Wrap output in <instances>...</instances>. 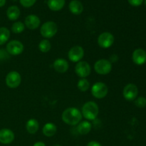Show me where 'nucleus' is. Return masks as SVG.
Here are the masks:
<instances>
[{"label":"nucleus","mask_w":146,"mask_h":146,"mask_svg":"<svg viewBox=\"0 0 146 146\" xmlns=\"http://www.w3.org/2000/svg\"><path fill=\"white\" fill-rule=\"evenodd\" d=\"M81 112L76 107H69L64 111L61 114V119L66 124L69 125H76L82 120Z\"/></svg>","instance_id":"f257e3e1"},{"label":"nucleus","mask_w":146,"mask_h":146,"mask_svg":"<svg viewBox=\"0 0 146 146\" xmlns=\"http://www.w3.org/2000/svg\"><path fill=\"white\" fill-rule=\"evenodd\" d=\"M81 114L87 121H94L99 113V107L94 101H87L84 104L81 109Z\"/></svg>","instance_id":"f03ea898"},{"label":"nucleus","mask_w":146,"mask_h":146,"mask_svg":"<svg viewBox=\"0 0 146 146\" xmlns=\"http://www.w3.org/2000/svg\"><path fill=\"white\" fill-rule=\"evenodd\" d=\"M58 31V26L54 21H48L44 23L40 28L41 35L46 39L54 37Z\"/></svg>","instance_id":"7ed1b4c3"},{"label":"nucleus","mask_w":146,"mask_h":146,"mask_svg":"<svg viewBox=\"0 0 146 146\" xmlns=\"http://www.w3.org/2000/svg\"><path fill=\"white\" fill-rule=\"evenodd\" d=\"M94 68L96 72L99 75H107L112 71V64L109 60L101 58L96 61Z\"/></svg>","instance_id":"20e7f679"},{"label":"nucleus","mask_w":146,"mask_h":146,"mask_svg":"<svg viewBox=\"0 0 146 146\" xmlns=\"http://www.w3.org/2000/svg\"><path fill=\"white\" fill-rule=\"evenodd\" d=\"M108 88L104 82H96L91 87V94L97 99H102L107 96Z\"/></svg>","instance_id":"39448f33"},{"label":"nucleus","mask_w":146,"mask_h":146,"mask_svg":"<svg viewBox=\"0 0 146 146\" xmlns=\"http://www.w3.org/2000/svg\"><path fill=\"white\" fill-rule=\"evenodd\" d=\"M6 85L10 88H17L21 83V76L18 71H12L8 73L5 78Z\"/></svg>","instance_id":"423d86ee"},{"label":"nucleus","mask_w":146,"mask_h":146,"mask_svg":"<svg viewBox=\"0 0 146 146\" xmlns=\"http://www.w3.org/2000/svg\"><path fill=\"white\" fill-rule=\"evenodd\" d=\"M114 36L108 31H104L101 33L98 37V44L101 48H108L113 46L114 43Z\"/></svg>","instance_id":"0eeeda50"},{"label":"nucleus","mask_w":146,"mask_h":146,"mask_svg":"<svg viewBox=\"0 0 146 146\" xmlns=\"http://www.w3.org/2000/svg\"><path fill=\"white\" fill-rule=\"evenodd\" d=\"M24 44L18 40H11L6 46V51L9 55L18 56L24 51Z\"/></svg>","instance_id":"6e6552de"},{"label":"nucleus","mask_w":146,"mask_h":146,"mask_svg":"<svg viewBox=\"0 0 146 146\" xmlns=\"http://www.w3.org/2000/svg\"><path fill=\"white\" fill-rule=\"evenodd\" d=\"M84 49L79 45H76L71 47L68 52V58L71 62L78 63L81 61L84 56Z\"/></svg>","instance_id":"1a4fd4ad"},{"label":"nucleus","mask_w":146,"mask_h":146,"mask_svg":"<svg viewBox=\"0 0 146 146\" xmlns=\"http://www.w3.org/2000/svg\"><path fill=\"white\" fill-rule=\"evenodd\" d=\"M75 73L81 78H86L91 74V66L86 61H79L75 66Z\"/></svg>","instance_id":"9d476101"},{"label":"nucleus","mask_w":146,"mask_h":146,"mask_svg":"<svg viewBox=\"0 0 146 146\" xmlns=\"http://www.w3.org/2000/svg\"><path fill=\"white\" fill-rule=\"evenodd\" d=\"M138 94V88L135 84H128L125 86L123 90V96L124 98L128 101H134Z\"/></svg>","instance_id":"9b49d317"},{"label":"nucleus","mask_w":146,"mask_h":146,"mask_svg":"<svg viewBox=\"0 0 146 146\" xmlns=\"http://www.w3.org/2000/svg\"><path fill=\"white\" fill-rule=\"evenodd\" d=\"M24 25L30 30H35L39 27L41 24V20L38 16L35 14H30L25 18Z\"/></svg>","instance_id":"f8f14e48"},{"label":"nucleus","mask_w":146,"mask_h":146,"mask_svg":"<svg viewBox=\"0 0 146 146\" xmlns=\"http://www.w3.org/2000/svg\"><path fill=\"white\" fill-rule=\"evenodd\" d=\"M15 135L14 132L9 128L0 130V143L4 145H8L14 141Z\"/></svg>","instance_id":"ddd939ff"},{"label":"nucleus","mask_w":146,"mask_h":146,"mask_svg":"<svg viewBox=\"0 0 146 146\" xmlns=\"http://www.w3.org/2000/svg\"><path fill=\"white\" fill-rule=\"evenodd\" d=\"M132 59L136 65H143L146 62V51L143 48H137L133 52Z\"/></svg>","instance_id":"4468645a"},{"label":"nucleus","mask_w":146,"mask_h":146,"mask_svg":"<svg viewBox=\"0 0 146 146\" xmlns=\"http://www.w3.org/2000/svg\"><path fill=\"white\" fill-rule=\"evenodd\" d=\"M53 67L56 72L59 74H64L68 70L69 64L64 58H57L54 61Z\"/></svg>","instance_id":"2eb2a0df"},{"label":"nucleus","mask_w":146,"mask_h":146,"mask_svg":"<svg viewBox=\"0 0 146 146\" xmlns=\"http://www.w3.org/2000/svg\"><path fill=\"white\" fill-rule=\"evenodd\" d=\"M70 11L74 15H79L84 11V6L79 0H72L68 5Z\"/></svg>","instance_id":"dca6fc26"},{"label":"nucleus","mask_w":146,"mask_h":146,"mask_svg":"<svg viewBox=\"0 0 146 146\" xmlns=\"http://www.w3.org/2000/svg\"><path fill=\"white\" fill-rule=\"evenodd\" d=\"M57 127L53 123H46L43 126L42 133L46 137H52L56 133Z\"/></svg>","instance_id":"f3484780"},{"label":"nucleus","mask_w":146,"mask_h":146,"mask_svg":"<svg viewBox=\"0 0 146 146\" xmlns=\"http://www.w3.org/2000/svg\"><path fill=\"white\" fill-rule=\"evenodd\" d=\"M20 14H21V11H20L19 8L15 5L11 6L7 10V18L10 21H16L18 19L19 17H20Z\"/></svg>","instance_id":"a211bd4d"},{"label":"nucleus","mask_w":146,"mask_h":146,"mask_svg":"<svg viewBox=\"0 0 146 146\" xmlns=\"http://www.w3.org/2000/svg\"><path fill=\"white\" fill-rule=\"evenodd\" d=\"M65 3V0H48L47 5L51 11H58L64 8Z\"/></svg>","instance_id":"6ab92c4d"},{"label":"nucleus","mask_w":146,"mask_h":146,"mask_svg":"<svg viewBox=\"0 0 146 146\" xmlns=\"http://www.w3.org/2000/svg\"><path fill=\"white\" fill-rule=\"evenodd\" d=\"M92 128V125L88 121H81L77 125V131L81 135H87Z\"/></svg>","instance_id":"aec40b11"},{"label":"nucleus","mask_w":146,"mask_h":146,"mask_svg":"<svg viewBox=\"0 0 146 146\" xmlns=\"http://www.w3.org/2000/svg\"><path fill=\"white\" fill-rule=\"evenodd\" d=\"M39 128V123L35 118H30L26 123V130L30 134H35Z\"/></svg>","instance_id":"412c9836"},{"label":"nucleus","mask_w":146,"mask_h":146,"mask_svg":"<svg viewBox=\"0 0 146 146\" xmlns=\"http://www.w3.org/2000/svg\"><path fill=\"white\" fill-rule=\"evenodd\" d=\"M10 38V31L7 27H0V46L4 45Z\"/></svg>","instance_id":"4be33fe9"},{"label":"nucleus","mask_w":146,"mask_h":146,"mask_svg":"<svg viewBox=\"0 0 146 146\" xmlns=\"http://www.w3.org/2000/svg\"><path fill=\"white\" fill-rule=\"evenodd\" d=\"M51 44L49 40L43 39L38 44V49L42 53H47L51 50Z\"/></svg>","instance_id":"5701e85b"},{"label":"nucleus","mask_w":146,"mask_h":146,"mask_svg":"<svg viewBox=\"0 0 146 146\" xmlns=\"http://www.w3.org/2000/svg\"><path fill=\"white\" fill-rule=\"evenodd\" d=\"M26 27L24 24L21 21H16L11 26V31L14 34H21L25 29Z\"/></svg>","instance_id":"b1692460"},{"label":"nucleus","mask_w":146,"mask_h":146,"mask_svg":"<svg viewBox=\"0 0 146 146\" xmlns=\"http://www.w3.org/2000/svg\"><path fill=\"white\" fill-rule=\"evenodd\" d=\"M77 87L81 92H86L90 88V83L86 78H81L77 83Z\"/></svg>","instance_id":"393cba45"},{"label":"nucleus","mask_w":146,"mask_h":146,"mask_svg":"<svg viewBox=\"0 0 146 146\" xmlns=\"http://www.w3.org/2000/svg\"><path fill=\"white\" fill-rule=\"evenodd\" d=\"M135 105L138 108H143L146 106V98L145 97H138L135 99Z\"/></svg>","instance_id":"a878e982"},{"label":"nucleus","mask_w":146,"mask_h":146,"mask_svg":"<svg viewBox=\"0 0 146 146\" xmlns=\"http://www.w3.org/2000/svg\"><path fill=\"white\" fill-rule=\"evenodd\" d=\"M36 1L37 0H19V2L22 7L25 8H29L34 5Z\"/></svg>","instance_id":"bb28decb"},{"label":"nucleus","mask_w":146,"mask_h":146,"mask_svg":"<svg viewBox=\"0 0 146 146\" xmlns=\"http://www.w3.org/2000/svg\"><path fill=\"white\" fill-rule=\"evenodd\" d=\"M128 3L133 7H139L143 2V0H128Z\"/></svg>","instance_id":"cd10ccee"},{"label":"nucleus","mask_w":146,"mask_h":146,"mask_svg":"<svg viewBox=\"0 0 146 146\" xmlns=\"http://www.w3.org/2000/svg\"><path fill=\"white\" fill-rule=\"evenodd\" d=\"M9 54L4 49H0V60H4L8 58Z\"/></svg>","instance_id":"c85d7f7f"},{"label":"nucleus","mask_w":146,"mask_h":146,"mask_svg":"<svg viewBox=\"0 0 146 146\" xmlns=\"http://www.w3.org/2000/svg\"><path fill=\"white\" fill-rule=\"evenodd\" d=\"M86 146H102L100 143H98V141H90L88 144H87Z\"/></svg>","instance_id":"c756f323"},{"label":"nucleus","mask_w":146,"mask_h":146,"mask_svg":"<svg viewBox=\"0 0 146 146\" xmlns=\"http://www.w3.org/2000/svg\"><path fill=\"white\" fill-rule=\"evenodd\" d=\"M118 56L116 55V54H113L112 56H111V58H110L109 61H111V63L112 64V63H115L116 62L117 60H118Z\"/></svg>","instance_id":"7c9ffc66"},{"label":"nucleus","mask_w":146,"mask_h":146,"mask_svg":"<svg viewBox=\"0 0 146 146\" xmlns=\"http://www.w3.org/2000/svg\"><path fill=\"white\" fill-rule=\"evenodd\" d=\"M33 146H46V144L42 141H38V142L35 143Z\"/></svg>","instance_id":"2f4dec72"},{"label":"nucleus","mask_w":146,"mask_h":146,"mask_svg":"<svg viewBox=\"0 0 146 146\" xmlns=\"http://www.w3.org/2000/svg\"><path fill=\"white\" fill-rule=\"evenodd\" d=\"M6 1H7V0H0V8L5 5Z\"/></svg>","instance_id":"473e14b6"},{"label":"nucleus","mask_w":146,"mask_h":146,"mask_svg":"<svg viewBox=\"0 0 146 146\" xmlns=\"http://www.w3.org/2000/svg\"><path fill=\"white\" fill-rule=\"evenodd\" d=\"M54 146H61V145H58V144H56V145H54Z\"/></svg>","instance_id":"72a5a7b5"},{"label":"nucleus","mask_w":146,"mask_h":146,"mask_svg":"<svg viewBox=\"0 0 146 146\" xmlns=\"http://www.w3.org/2000/svg\"><path fill=\"white\" fill-rule=\"evenodd\" d=\"M144 4H145V7H146V0H145V1H144Z\"/></svg>","instance_id":"f704fd0d"},{"label":"nucleus","mask_w":146,"mask_h":146,"mask_svg":"<svg viewBox=\"0 0 146 146\" xmlns=\"http://www.w3.org/2000/svg\"><path fill=\"white\" fill-rule=\"evenodd\" d=\"M11 1H18V0H11Z\"/></svg>","instance_id":"c9c22d12"}]
</instances>
